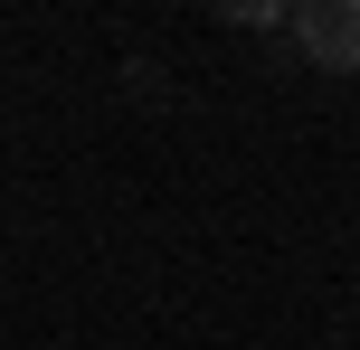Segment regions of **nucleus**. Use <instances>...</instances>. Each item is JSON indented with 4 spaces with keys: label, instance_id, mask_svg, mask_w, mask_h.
Here are the masks:
<instances>
[{
    "label": "nucleus",
    "instance_id": "obj_1",
    "mask_svg": "<svg viewBox=\"0 0 360 350\" xmlns=\"http://www.w3.org/2000/svg\"><path fill=\"white\" fill-rule=\"evenodd\" d=\"M285 38L304 48V67L360 76V0H304V10L285 19Z\"/></svg>",
    "mask_w": 360,
    "mask_h": 350
}]
</instances>
